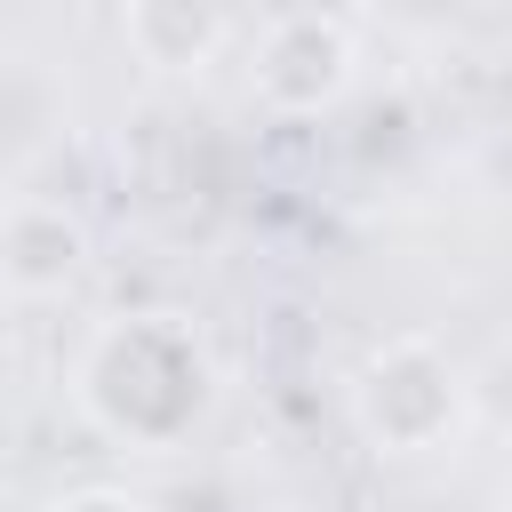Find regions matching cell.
Returning <instances> with one entry per match:
<instances>
[{
  "label": "cell",
  "mask_w": 512,
  "mask_h": 512,
  "mask_svg": "<svg viewBox=\"0 0 512 512\" xmlns=\"http://www.w3.org/2000/svg\"><path fill=\"white\" fill-rule=\"evenodd\" d=\"M72 400L104 440L136 456H168L208 424L216 360L200 328L176 312H112L72 360Z\"/></svg>",
  "instance_id": "cell-1"
},
{
  "label": "cell",
  "mask_w": 512,
  "mask_h": 512,
  "mask_svg": "<svg viewBox=\"0 0 512 512\" xmlns=\"http://www.w3.org/2000/svg\"><path fill=\"white\" fill-rule=\"evenodd\" d=\"M352 432L376 456H440L464 440L472 424V376L440 336H384L368 344V360L352 368Z\"/></svg>",
  "instance_id": "cell-2"
},
{
  "label": "cell",
  "mask_w": 512,
  "mask_h": 512,
  "mask_svg": "<svg viewBox=\"0 0 512 512\" xmlns=\"http://www.w3.org/2000/svg\"><path fill=\"white\" fill-rule=\"evenodd\" d=\"M240 64H248V96L280 120H312L336 112L360 80V32L336 8H272V16H240Z\"/></svg>",
  "instance_id": "cell-3"
},
{
  "label": "cell",
  "mask_w": 512,
  "mask_h": 512,
  "mask_svg": "<svg viewBox=\"0 0 512 512\" xmlns=\"http://www.w3.org/2000/svg\"><path fill=\"white\" fill-rule=\"evenodd\" d=\"M88 264V232L64 200H8L0 208V288L8 296H56Z\"/></svg>",
  "instance_id": "cell-4"
},
{
  "label": "cell",
  "mask_w": 512,
  "mask_h": 512,
  "mask_svg": "<svg viewBox=\"0 0 512 512\" xmlns=\"http://www.w3.org/2000/svg\"><path fill=\"white\" fill-rule=\"evenodd\" d=\"M120 40H128V56L152 64V72H208V64L232 56L240 16H224V8H184V0H144V8L120 16Z\"/></svg>",
  "instance_id": "cell-5"
},
{
  "label": "cell",
  "mask_w": 512,
  "mask_h": 512,
  "mask_svg": "<svg viewBox=\"0 0 512 512\" xmlns=\"http://www.w3.org/2000/svg\"><path fill=\"white\" fill-rule=\"evenodd\" d=\"M48 512H152L136 488H120V480H88V488H72V496H56Z\"/></svg>",
  "instance_id": "cell-6"
}]
</instances>
